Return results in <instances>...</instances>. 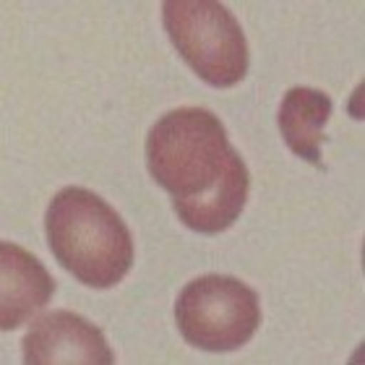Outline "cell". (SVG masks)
<instances>
[{
	"mask_svg": "<svg viewBox=\"0 0 365 365\" xmlns=\"http://www.w3.org/2000/svg\"><path fill=\"white\" fill-rule=\"evenodd\" d=\"M331 99L327 91L311 89V86H292L282 97L279 113H277V125L289 146V152L297 157L321 165V146L327 141L324 128L331 118Z\"/></svg>",
	"mask_w": 365,
	"mask_h": 365,
	"instance_id": "ba28073f",
	"label": "cell"
},
{
	"mask_svg": "<svg viewBox=\"0 0 365 365\" xmlns=\"http://www.w3.org/2000/svg\"><path fill=\"white\" fill-rule=\"evenodd\" d=\"M55 292V279L34 253L16 243H0V329L21 327L31 313L45 308Z\"/></svg>",
	"mask_w": 365,
	"mask_h": 365,
	"instance_id": "8992f818",
	"label": "cell"
},
{
	"mask_svg": "<svg viewBox=\"0 0 365 365\" xmlns=\"http://www.w3.org/2000/svg\"><path fill=\"white\" fill-rule=\"evenodd\" d=\"M47 245L81 284L110 289L133 267V237L123 217L89 188L58 190L45 214Z\"/></svg>",
	"mask_w": 365,
	"mask_h": 365,
	"instance_id": "6da1fadb",
	"label": "cell"
},
{
	"mask_svg": "<svg viewBox=\"0 0 365 365\" xmlns=\"http://www.w3.org/2000/svg\"><path fill=\"white\" fill-rule=\"evenodd\" d=\"M26 365H110L115 355L94 324L71 311H53L31 321L21 342Z\"/></svg>",
	"mask_w": 365,
	"mask_h": 365,
	"instance_id": "5b68a950",
	"label": "cell"
},
{
	"mask_svg": "<svg viewBox=\"0 0 365 365\" xmlns=\"http://www.w3.org/2000/svg\"><path fill=\"white\" fill-rule=\"evenodd\" d=\"M162 24L170 42L198 78L230 89L248 73V42L227 6L217 0H168Z\"/></svg>",
	"mask_w": 365,
	"mask_h": 365,
	"instance_id": "3957f363",
	"label": "cell"
},
{
	"mask_svg": "<svg viewBox=\"0 0 365 365\" xmlns=\"http://www.w3.org/2000/svg\"><path fill=\"white\" fill-rule=\"evenodd\" d=\"M182 339L204 352H235L261 327L256 289L227 274H204L188 282L175 300Z\"/></svg>",
	"mask_w": 365,
	"mask_h": 365,
	"instance_id": "277c9868",
	"label": "cell"
},
{
	"mask_svg": "<svg viewBox=\"0 0 365 365\" xmlns=\"http://www.w3.org/2000/svg\"><path fill=\"white\" fill-rule=\"evenodd\" d=\"M248 170L240 154H232L225 173L212 188L193 198H173V209L185 227L201 235H220L243 214L248 201Z\"/></svg>",
	"mask_w": 365,
	"mask_h": 365,
	"instance_id": "52a82bcc",
	"label": "cell"
},
{
	"mask_svg": "<svg viewBox=\"0 0 365 365\" xmlns=\"http://www.w3.org/2000/svg\"><path fill=\"white\" fill-rule=\"evenodd\" d=\"M235 149L212 110L178 107L146 136V168L173 198L201 196L220 180Z\"/></svg>",
	"mask_w": 365,
	"mask_h": 365,
	"instance_id": "7a4b0ae2",
	"label": "cell"
}]
</instances>
